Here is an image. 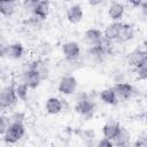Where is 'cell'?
Returning <instances> with one entry per match:
<instances>
[{"mask_svg":"<svg viewBox=\"0 0 147 147\" xmlns=\"http://www.w3.org/2000/svg\"><path fill=\"white\" fill-rule=\"evenodd\" d=\"M94 109H95L94 101L90 98L88 94L82 93L77 96V100L75 103V110L77 114L84 117H91L94 113Z\"/></svg>","mask_w":147,"mask_h":147,"instance_id":"1","label":"cell"},{"mask_svg":"<svg viewBox=\"0 0 147 147\" xmlns=\"http://www.w3.org/2000/svg\"><path fill=\"white\" fill-rule=\"evenodd\" d=\"M18 99L15 92V85H8L0 90V108H11L17 103Z\"/></svg>","mask_w":147,"mask_h":147,"instance_id":"2","label":"cell"},{"mask_svg":"<svg viewBox=\"0 0 147 147\" xmlns=\"http://www.w3.org/2000/svg\"><path fill=\"white\" fill-rule=\"evenodd\" d=\"M25 134V126L23 123H11L6 133L3 134V140L7 144L18 142Z\"/></svg>","mask_w":147,"mask_h":147,"instance_id":"3","label":"cell"},{"mask_svg":"<svg viewBox=\"0 0 147 147\" xmlns=\"http://www.w3.org/2000/svg\"><path fill=\"white\" fill-rule=\"evenodd\" d=\"M24 54V47L20 42L8 44L0 47V57L7 60H20Z\"/></svg>","mask_w":147,"mask_h":147,"instance_id":"4","label":"cell"},{"mask_svg":"<svg viewBox=\"0 0 147 147\" xmlns=\"http://www.w3.org/2000/svg\"><path fill=\"white\" fill-rule=\"evenodd\" d=\"M113 90L115 92V95H116V99L118 102L130 100L134 93L133 85L127 83V82H117L113 86Z\"/></svg>","mask_w":147,"mask_h":147,"instance_id":"5","label":"cell"},{"mask_svg":"<svg viewBox=\"0 0 147 147\" xmlns=\"http://www.w3.org/2000/svg\"><path fill=\"white\" fill-rule=\"evenodd\" d=\"M126 62L127 64L134 70L144 64H147V53L145 49L141 48H136L131 51L126 55Z\"/></svg>","mask_w":147,"mask_h":147,"instance_id":"6","label":"cell"},{"mask_svg":"<svg viewBox=\"0 0 147 147\" xmlns=\"http://www.w3.org/2000/svg\"><path fill=\"white\" fill-rule=\"evenodd\" d=\"M61 52L67 61L75 62L80 57V45L77 41H67L62 45Z\"/></svg>","mask_w":147,"mask_h":147,"instance_id":"7","label":"cell"},{"mask_svg":"<svg viewBox=\"0 0 147 147\" xmlns=\"http://www.w3.org/2000/svg\"><path fill=\"white\" fill-rule=\"evenodd\" d=\"M77 85L78 83H77L76 77L71 75H67L60 79L57 84V91L63 95H71L76 92Z\"/></svg>","mask_w":147,"mask_h":147,"instance_id":"8","label":"cell"},{"mask_svg":"<svg viewBox=\"0 0 147 147\" xmlns=\"http://www.w3.org/2000/svg\"><path fill=\"white\" fill-rule=\"evenodd\" d=\"M107 13L111 22H121L125 14V5L119 1H113L110 2Z\"/></svg>","mask_w":147,"mask_h":147,"instance_id":"9","label":"cell"},{"mask_svg":"<svg viewBox=\"0 0 147 147\" xmlns=\"http://www.w3.org/2000/svg\"><path fill=\"white\" fill-rule=\"evenodd\" d=\"M41 82H42L41 78L39 77V75H38L34 70L28 68L26 70L23 71V75H22V83L25 84V85L29 87V90H34V88H37V87L40 85Z\"/></svg>","mask_w":147,"mask_h":147,"instance_id":"10","label":"cell"},{"mask_svg":"<svg viewBox=\"0 0 147 147\" xmlns=\"http://www.w3.org/2000/svg\"><path fill=\"white\" fill-rule=\"evenodd\" d=\"M102 31L99 30V29H95V28H91L88 30H86L83 34V41L86 46L90 47H94L96 46L100 40L102 39Z\"/></svg>","mask_w":147,"mask_h":147,"instance_id":"11","label":"cell"},{"mask_svg":"<svg viewBox=\"0 0 147 147\" xmlns=\"http://www.w3.org/2000/svg\"><path fill=\"white\" fill-rule=\"evenodd\" d=\"M134 34H136L134 26L131 23H123L122 28H121V31H119V34L116 38L115 42H117L119 45L126 44V42L131 41L134 38Z\"/></svg>","mask_w":147,"mask_h":147,"instance_id":"12","label":"cell"},{"mask_svg":"<svg viewBox=\"0 0 147 147\" xmlns=\"http://www.w3.org/2000/svg\"><path fill=\"white\" fill-rule=\"evenodd\" d=\"M84 17V10L83 7L79 3H74L68 7L67 9V20L71 24H78L82 22Z\"/></svg>","mask_w":147,"mask_h":147,"instance_id":"13","label":"cell"},{"mask_svg":"<svg viewBox=\"0 0 147 147\" xmlns=\"http://www.w3.org/2000/svg\"><path fill=\"white\" fill-rule=\"evenodd\" d=\"M28 68L34 70L39 75V77L41 78V80L47 79L48 76H49V67H48L47 62L45 60H42V59L33 60L32 62H30V64H29Z\"/></svg>","mask_w":147,"mask_h":147,"instance_id":"14","label":"cell"},{"mask_svg":"<svg viewBox=\"0 0 147 147\" xmlns=\"http://www.w3.org/2000/svg\"><path fill=\"white\" fill-rule=\"evenodd\" d=\"M122 24H123V22H111V23H109L105 28V30L102 31L103 38H106V39H108V40L114 42L116 40V38L118 37V34H119Z\"/></svg>","mask_w":147,"mask_h":147,"instance_id":"15","label":"cell"},{"mask_svg":"<svg viewBox=\"0 0 147 147\" xmlns=\"http://www.w3.org/2000/svg\"><path fill=\"white\" fill-rule=\"evenodd\" d=\"M18 1L14 0H0V15L5 17H10L15 14L17 8L20 7Z\"/></svg>","mask_w":147,"mask_h":147,"instance_id":"16","label":"cell"},{"mask_svg":"<svg viewBox=\"0 0 147 147\" xmlns=\"http://www.w3.org/2000/svg\"><path fill=\"white\" fill-rule=\"evenodd\" d=\"M49 13H51V3H49V1L40 0V1H38L37 7H36V9L33 10V13L31 15L37 17V18H39L40 21H45L48 17Z\"/></svg>","mask_w":147,"mask_h":147,"instance_id":"17","label":"cell"},{"mask_svg":"<svg viewBox=\"0 0 147 147\" xmlns=\"http://www.w3.org/2000/svg\"><path fill=\"white\" fill-rule=\"evenodd\" d=\"M114 147H130L131 146V134L125 127H121L118 134L111 140Z\"/></svg>","mask_w":147,"mask_h":147,"instance_id":"18","label":"cell"},{"mask_svg":"<svg viewBox=\"0 0 147 147\" xmlns=\"http://www.w3.org/2000/svg\"><path fill=\"white\" fill-rule=\"evenodd\" d=\"M45 109H46V113L49 114V115H57L62 111L63 103L59 98L51 96L45 102Z\"/></svg>","mask_w":147,"mask_h":147,"instance_id":"19","label":"cell"},{"mask_svg":"<svg viewBox=\"0 0 147 147\" xmlns=\"http://www.w3.org/2000/svg\"><path fill=\"white\" fill-rule=\"evenodd\" d=\"M121 125L117 122H107L103 126H102V134L103 138L108 139V140H113L119 132L121 130Z\"/></svg>","mask_w":147,"mask_h":147,"instance_id":"20","label":"cell"},{"mask_svg":"<svg viewBox=\"0 0 147 147\" xmlns=\"http://www.w3.org/2000/svg\"><path fill=\"white\" fill-rule=\"evenodd\" d=\"M99 98H100V100H101L105 105L115 106V105L118 103V101H117V99H116V95H115V92H114L113 87L103 88V90L100 92Z\"/></svg>","mask_w":147,"mask_h":147,"instance_id":"21","label":"cell"},{"mask_svg":"<svg viewBox=\"0 0 147 147\" xmlns=\"http://www.w3.org/2000/svg\"><path fill=\"white\" fill-rule=\"evenodd\" d=\"M15 92H16V95H17L18 100L25 101L28 99V95H29V87L25 84L20 83L18 85L15 86Z\"/></svg>","mask_w":147,"mask_h":147,"instance_id":"22","label":"cell"},{"mask_svg":"<svg viewBox=\"0 0 147 147\" xmlns=\"http://www.w3.org/2000/svg\"><path fill=\"white\" fill-rule=\"evenodd\" d=\"M38 1H39V0H24V1L21 3V6H22V8H23L25 11H28L29 14H32L33 10H34L36 7H37Z\"/></svg>","mask_w":147,"mask_h":147,"instance_id":"23","label":"cell"},{"mask_svg":"<svg viewBox=\"0 0 147 147\" xmlns=\"http://www.w3.org/2000/svg\"><path fill=\"white\" fill-rule=\"evenodd\" d=\"M10 119L9 116L6 115H0V134L3 136L6 133V131L8 130V127L10 126Z\"/></svg>","mask_w":147,"mask_h":147,"instance_id":"24","label":"cell"},{"mask_svg":"<svg viewBox=\"0 0 147 147\" xmlns=\"http://www.w3.org/2000/svg\"><path fill=\"white\" fill-rule=\"evenodd\" d=\"M134 74L139 80H145L147 78V64H144V65L134 69Z\"/></svg>","mask_w":147,"mask_h":147,"instance_id":"25","label":"cell"},{"mask_svg":"<svg viewBox=\"0 0 147 147\" xmlns=\"http://www.w3.org/2000/svg\"><path fill=\"white\" fill-rule=\"evenodd\" d=\"M9 119H10V123H23L24 115L22 113H14L9 115Z\"/></svg>","mask_w":147,"mask_h":147,"instance_id":"26","label":"cell"},{"mask_svg":"<svg viewBox=\"0 0 147 147\" xmlns=\"http://www.w3.org/2000/svg\"><path fill=\"white\" fill-rule=\"evenodd\" d=\"M132 147H147V139L145 136L139 137L132 145Z\"/></svg>","mask_w":147,"mask_h":147,"instance_id":"27","label":"cell"},{"mask_svg":"<svg viewBox=\"0 0 147 147\" xmlns=\"http://www.w3.org/2000/svg\"><path fill=\"white\" fill-rule=\"evenodd\" d=\"M95 147H114V144L111 140H108L106 138H102L98 141V144L95 145Z\"/></svg>","mask_w":147,"mask_h":147,"instance_id":"28","label":"cell"},{"mask_svg":"<svg viewBox=\"0 0 147 147\" xmlns=\"http://www.w3.org/2000/svg\"><path fill=\"white\" fill-rule=\"evenodd\" d=\"M53 147H55V146H53Z\"/></svg>","mask_w":147,"mask_h":147,"instance_id":"29","label":"cell"}]
</instances>
